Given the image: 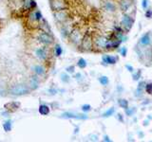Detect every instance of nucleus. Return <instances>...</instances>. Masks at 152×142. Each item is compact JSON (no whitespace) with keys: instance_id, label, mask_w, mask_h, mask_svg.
<instances>
[{"instance_id":"4","label":"nucleus","mask_w":152,"mask_h":142,"mask_svg":"<svg viewBox=\"0 0 152 142\" xmlns=\"http://www.w3.org/2000/svg\"><path fill=\"white\" fill-rule=\"evenodd\" d=\"M69 38L70 39V41H71L73 44L78 45V44L81 43L82 36H81V33H80L79 30L75 29V30H72L70 32V34H69Z\"/></svg>"},{"instance_id":"22","label":"nucleus","mask_w":152,"mask_h":142,"mask_svg":"<svg viewBox=\"0 0 152 142\" xmlns=\"http://www.w3.org/2000/svg\"><path fill=\"white\" fill-rule=\"evenodd\" d=\"M62 53H63V49H62L60 45H58V44L55 45V47H54V54H55V56L56 57L61 56Z\"/></svg>"},{"instance_id":"10","label":"nucleus","mask_w":152,"mask_h":142,"mask_svg":"<svg viewBox=\"0 0 152 142\" xmlns=\"http://www.w3.org/2000/svg\"><path fill=\"white\" fill-rule=\"evenodd\" d=\"M32 71L34 72L37 76H43L46 74V69L44 67L43 65H35L32 66Z\"/></svg>"},{"instance_id":"36","label":"nucleus","mask_w":152,"mask_h":142,"mask_svg":"<svg viewBox=\"0 0 152 142\" xmlns=\"http://www.w3.org/2000/svg\"><path fill=\"white\" fill-rule=\"evenodd\" d=\"M140 76H141V71H138V74L136 73V74H134V75H133V79L136 81V80H138V79H139Z\"/></svg>"},{"instance_id":"40","label":"nucleus","mask_w":152,"mask_h":142,"mask_svg":"<svg viewBox=\"0 0 152 142\" xmlns=\"http://www.w3.org/2000/svg\"><path fill=\"white\" fill-rule=\"evenodd\" d=\"M1 115L4 116V117H9L10 116V112H2Z\"/></svg>"},{"instance_id":"14","label":"nucleus","mask_w":152,"mask_h":142,"mask_svg":"<svg viewBox=\"0 0 152 142\" xmlns=\"http://www.w3.org/2000/svg\"><path fill=\"white\" fill-rule=\"evenodd\" d=\"M102 60H103L104 63L109 64V65H114V64H116V62H117V59H116L115 57L109 56V55H104V56L102 57Z\"/></svg>"},{"instance_id":"17","label":"nucleus","mask_w":152,"mask_h":142,"mask_svg":"<svg viewBox=\"0 0 152 142\" xmlns=\"http://www.w3.org/2000/svg\"><path fill=\"white\" fill-rule=\"evenodd\" d=\"M12 128H13V122H12V120L8 119V120L5 121L4 123H3V129H4L5 132H11Z\"/></svg>"},{"instance_id":"13","label":"nucleus","mask_w":152,"mask_h":142,"mask_svg":"<svg viewBox=\"0 0 152 142\" xmlns=\"http://www.w3.org/2000/svg\"><path fill=\"white\" fill-rule=\"evenodd\" d=\"M39 86V80L36 76H32L30 80V90H35Z\"/></svg>"},{"instance_id":"35","label":"nucleus","mask_w":152,"mask_h":142,"mask_svg":"<svg viewBox=\"0 0 152 142\" xmlns=\"http://www.w3.org/2000/svg\"><path fill=\"white\" fill-rule=\"evenodd\" d=\"M48 92H49V94L52 95H55L58 92L57 89H53V88H50V89H48Z\"/></svg>"},{"instance_id":"8","label":"nucleus","mask_w":152,"mask_h":142,"mask_svg":"<svg viewBox=\"0 0 152 142\" xmlns=\"http://www.w3.org/2000/svg\"><path fill=\"white\" fill-rule=\"evenodd\" d=\"M54 18L57 22H65L68 19V13L66 12V10L63 11H58V12H54Z\"/></svg>"},{"instance_id":"33","label":"nucleus","mask_w":152,"mask_h":142,"mask_svg":"<svg viewBox=\"0 0 152 142\" xmlns=\"http://www.w3.org/2000/svg\"><path fill=\"white\" fill-rule=\"evenodd\" d=\"M134 112H135L134 108H131V109H129V110L126 108V115H128V116H132Z\"/></svg>"},{"instance_id":"26","label":"nucleus","mask_w":152,"mask_h":142,"mask_svg":"<svg viewBox=\"0 0 152 142\" xmlns=\"http://www.w3.org/2000/svg\"><path fill=\"white\" fill-rule=\"evenodd\" d=\"M119 105L121 106L122 108H125V109H126V108L128 107V102H127V100L126 99H119Z\"/></svg>"},{"instance_id":"41","label":"nucleus","mask_w":152,"mask_h":142,"mask_svg":"<svg viewBox=\"0 0 152 142\" xmlns=\"http://www.w3.org/2000/svg\"><path fill=\"white\" fill-rule=\"evenodd\" d=\"M126 67L127 69H128V71H130V72H132V71H133V67H132L131 65H126Z\"/></svg>"},{"instance_id":"37","label":"nucleus","mask_w":152,"mask_h":142,"mask_svg":"<svg viewBox=\"0 0 152 142\" xmlns=\"http://www.w3.org/2000/svg\"><path fill=\"white\" fill-rule=\"evenodd\" d=\"M30 0H25V8L26 9H30Z\"/></svg>"},{"instance_id":"16","label":"nucleus","mask_w":152,"mask_h":142,"mask_svg":"<svg viewBox=\"0 0 152 142\" xmlns=\"http://www.w3.org/2000/svg\"><path fill=\"white\" fill-rule=\"evenodd\" d=\"M42 20H43V23H42V24H39V28L42 30V31L48 32V33L52 32V31H50V29H49V26H48V22L46 21L44 18H42Z\"/></svg>"},{"instance_id":"24","label":"nucleus","mask_w":152,"mask_h":142,"mask_svg":"<svg viewBox=\"0 0 152 142\" xmlns=\"http://www.w3.org/2000/svg\"><path fill=\"white\" fill-rule=\"evenodd\" d=\"M61 81L64 83H68L70 81V77L67 73H62L61 74Z\"/></svg>"},{"instance_id":"9","label":"nucleus","mask_w":152,"mask_h":142,"mask_svg":"<svg viewBox=\"0 0 152 142\" xmlns=\"http://www.w3.org/2000/svg\"><path fill=\"white\" fill-rule=\"evenodd\" d=\"M61 117L65 118H75V119H87V116L86 115H76L70 112H64L61 115Z\"/></svg>"},{"instance_id":"12","label":"nucleus","mask_w":152,"mask_h":142,"mask_svg":"<svg viewBox=\"0 0 152 142\" xmlns=\"http://www.w3.org/2000/svg\"><path fill=\"white\" fill-rule=\"evenodd\" d=\"M35 55L38 57L40 60H44V61L46 60L47 57H48L47 52L45 51V49L42 48V47H38V48L35 49Z\"/></svg>"},{"instance_id":"39","label":"nucleus","mask_w":152,"mask_h":142,"mask_svg":"<svg viewBox=\"0 0 152 142\" xmlns=\"http://www.w3.org/2000/svg\"><path fill=\"white\" fill-rule=\"evenodd\" d=\"M145 16L147 18H150L152 16V12L151 11H147L146 13H145Z\"/></svg>"},{"instance_id":"20","label":"nucleus","mask_w":152,"mask_h":142,"mask_svg":"<svg viewBox=\"0 0 152 142\" xmlns=\"http://www.w3.org/2000/svg\"><path fill=\"white\" fill-rule=\"evenodd\" d=\"M104 7L108 12H114L115 9H116V8H115V5L113 4L112 2H106L104 4Z\"/></svg>"},{"instance_id":"43","label":"nucleus","mask_w":152,"mask_h":142,"mask_svg":"<svg viewBox=\"0 0 152 142\" xmlns=\"http://www.w3.org/2000/svg\"><path fill=\"white\" fill-rule=\"evenodd\" d=\"M104 140H105V141H110V139L109 138V136H108V135H105V136H104Z\"/></svg>"},{"instance_id":"27","label":"nucleus","mask_w":152,"mask_h":142,"mask_svg":"<svg viewBox=\"0 0 152 142\" xmlns=\"http://www.w3.org/2000/svg\"><path fill=\"white\" fill-rule=\"evenodd\" d=\"M34 13H35V19H36V21H40V20H42L43 16H42V13H41L40 11H35Z\"/></svg>"},{"instance_id":"5","label":"nucleus","mask_w":152,"mask_h":142,"mask_svg":"<svg viewBox=\"0 0 152 142\" xmlns=\"http://www.w3.org/2000/svg\"><path fill=\"white\" fill-rule=\"evenodd\" d=\"M38 40L41 43H43L44 45H50V44L53 43V37L49 33L45 32V31H42L38 35Z\"/></svg>"},{"instance_id":"25","label":"nucleus","mask_w":152,"mask_h":142,"mask_svg":"<svg viewBox=\"0 0 152 142\" xmlns=\"http://www.w3.org/2000/svg\"><path fill=\"white\" fill-rule=\"evenodd\" d=\"M114 112H115V109L114 108H110V109H109L107 112H105L104 114H103V116L104 117H109V116H112L113 114H114Z\"/></svg>"},{"instance_id":"15","label":"nucleus","mask_w":152,"mask_h":142,"mask_svg":"<svg viewBox=\"0 0 152 142\" xmlns=\"http://www.w3.org/2000/svg\"><path fill=\"white\" fill-rule=\"evenodd\" d=\"M38 111H39L40 115H42V116H48V114L50 113V109H49V107H48V105H46V104H41L39 106Z\"/></svg>"},{"instance_id":"21","label":"nucleus","mask_w":152,"mask_h":142,"mask_svg":"<svg viewBox=\"0 0 152 142\" xmlns=\"http://www.w3.org/2000/svg\"><path fill=\"white\" fill-rule=\"evenodd\" d=\"M77 65H78V67H80L81 69H84L87 67V61L85 60L84 58H80L78 60V63H77Z\"/></svg>"},{"instance_id":"19","label":"nucleus","mask_w":152,"mask_h":142,"mask_svg":"<svg viewBox=\"0 0 152 142\" xmlns=\"http://www.w3.org/2000/svg\"><path fill=\"white\" fill-rule=\"evenodd\" d=\"M130 7V1L129 0H122L121 1V9L123 11H127Z\"/></svg>"},{"instance_id":"34","label":"nucleus","mask_w":152,"mask_h":142,"mask_svg":"<svg viewBox=\"0 0 152 142\" xmlns=\"http://www.w3.org/2000/svg\"><path fill=\"white\" fill-rule=\"evenodd\" d=\"M121 54L123 55L124 57H126V47H122V49H121Z\"/></svg>"},{"instance_id":"30","label":"nucleus","mask_w":152,"mask_h":142,"mask_svg":"<svg viewBox=\"0 0 152 142\" xmlns=\"http://www.w3.org/2000/svg\"><path fill=\"white\" fill-rule=\"evenodd\" d=\"M37 7V4L35 2V0H30V9H35Z\"/></svg>"},{"instance_id":"18","label":"nucleus","mask_w":152,"mask_h":142,"mask_svg":"<svg viewBox=\"0 0 152 142\" xmlns=\"http://www.w3.org/2000/svg\"><path fill=\"white\" fill-rule=\"evenodd\" d=\"M140 43L142 44L143 46H147L150 44V38H149V34L146 33V34L143 35V37L141 38V41H140Z\"/></svg>"},{"instance_id":"42","label":"nucleus","mask_w":152,"mask_h":142,"mask_svg":"<svg viewBox=\"0 0 152 142\" xmlns=\"http://www.w3.org/2000/svg\"><path fill=\"white\" fill-rule=\"evenodd\" d=\"M143 84H145V83H144L143 82H140V84H139V88H140V89H142V88H143Z\"/></svg>"},{"instance_id":"28","label":"nucleus","mask_w":152,"mask_h":142,"mask_svg":"<svg viewBox=\"0 0 152 142\" xmlns=\"http://www.w3.org/2000/svg\"><path fill=\"white\" fill-rule=\"evenodd\" d=\"M82 110H83V112H85V113L89 112L91 110V106L89 104H84L82 106Z\"/></svg>"},{"instance_id":"38","label":"nucleus","mask_w":152,"mask_h":142,"mask_svg":"<svg viewBox=\"0 0 152 142\" xmlns=\"http://www.w3.org/2000/svg\"><path fill=\"white\" fill-rule=\"evenodd\" d=\"M143 9H146L147 8V0H143V4H142Z\"/></svg>"},{"instance_id":"7","label":"nucleus","mask_w":152,"mask_h":142,"mask_svg":"<svg viewBox=\"0 0 152 142\" xmlns=\"http://www.w3.org/2000/svg\"><path fill=\"white\" fill-rule=\"evenodd\" d=\"M133 19L129 16V15H124V17L122 19V26L126 30H129L131 27L133 25Z\"/></svg>"},{"instance_id":"23","label":"nucleus","mask_w":152,"mask_h":142,"mask_svg":"<svg viewBox=\"0 0 152 142\" xmlns=\"http://www.w3.org/2000/svg\"><path fill=\"white\" fill-rule=\"evenodd\" d=\"M99 82H100L102 85H104V86L108 85V84H109V78L107 77V76H102V77L99 78Z\"/></svg>"},{"instance_id":"31","label":"nucleus","mask_w":152,"mask_h":142,"mask_svg":"<svg viewBox=\"0 0 152 142\" xmlns=\"http://www.w3.org/2000/svg\"><path fill=\"white\" fill-rule=\"evenodd\" d=\"M29 19H30V21H36V19H35V13H34V12H31V13L29 14Z\"/></svg>"},{"instance_id":"3","label":"nucleus","mask_w":152,"mask_h":142,"mask_svg":"<svg viewBox=\"0 0 152 142\" xmlns=\"http://www.w3.org/2000/svg\"><path fill=\"white\" fill-rule=\"evenodd\" d=\"M81 47H82V49L86 50V51H88L92 48V46H93V40L91 38V36L88 33L85 35L84 37L81 40Z\"/></svg>"},{"instance_id":"11","label":"nucleus","mask_w":152,"mask_h":142,"mask_svg":"<svg viewBox=\"0 0 152 142\" xmlns=\"http://www.w3.org/2000/svg\"><path fill=\"white\" fill-rule=\"evenodd\" d=\"M19 106H20V103L18 101H11V102H8V103L5 104L4 107L8 111H15V110H17L19 108Z\"/></svg>"},{"instance_id":"32","label":"nucleus","mask_w":152,"mask_h":142,"mask_svg":"<svg viewBox=\"0 0 152 142\" xmlns=\"http://www.w3.org/2000/svg\"><path fill=\"white\" fill-rule=\"evenodd\" d=\"M66 71L69 72V73H73L74 72V65H70L66 68Z\"/></svg>"},{"instance_id":"1","label":"nucleus","mask_w":152,"mask_h":142,"mask_svg":"<svg viewBox=\"0 0 152 142\" xmlns=\"http://www.w3.org/2000/svg\"><path fill=\"white\" fill-rule=\"evenodd\" d=\"M30 92V88L26 84H17L10 89V94L13 96H24Z\"/></svg>"},{"instance_id":"2","label":"nucleus","mask_w":152,"mask_h":142,"mask_svg":"<svg viewBox=\"0 0 152 142\" xmlns=\"http://www.w3.org/2000/svg\"><path fill=\"white\" fill-rule=\"evenodd\" d=\"M49 5H50V9L53 12L63 11L68 8V5L65 0H49Z\"/></svg>"},{"instance_id":"6","label":"nucleus","mask_w":152,"mask_h":142,"mask_svg":"<svg viewBox=\"0 0 152 142\" xmlns=\"http://www.w3.org/2000/svg\"><path fill=\"white\" fill-rule=\"evenodd\" d=\"M108 42H109V39H107L104 36H101V35L95 37L94 40H93V43H94V45H95L96 47H101V48H105Z\"/></svg>"},{"instance_id":"29","label":"nucleus","mask_w":152,"mask_h":142,"mask_svg":"<svg viewBox=\"0 0 152 142\" xmlns=\"http://www.w3.org/2000/svg\"><path fill=\"white\" fill-rule=\"evenodd\" d=\"M145 91L148 94H152V83H148L147 85L145 86Z\"/></svg>"}]
</instances>
